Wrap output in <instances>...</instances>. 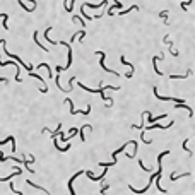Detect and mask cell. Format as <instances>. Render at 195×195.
<instances>
[{"label": "cell", "instance_id": "obj_29", "mask_svg": "<svg viewBox=\"0 0 195 195\" xmlns=\"http://www.w3.org/2000/svg\"><path fill=\"white\" fill-rule=\"evenodd\" d=\"M0 19H3V22H5V21L9 19V16L7 14H0Z\"/></svg>", "mask_w": 195, "mask_h": 195}, {"label": "cell", "instance_id": "obj_1", "mask_svg": "<svg viewBox=\"0 0 195 195\" xmlns=\"http://www.w3.org/2000/svg\"><path fill=\"white\" fill-rule=\"evenodd\" d=\"M152 93H154V98H157L159 101H175V103H178V104H185V101H183V99H178V98H170V96H161V94H159V91H157V86H154V87H152Z\"/></svg>", "mask_w": 195, "mask_h": 195}, {"label": "cell", "instance_id": "obj_15", "mask_svg": "<svg viewBox=\"0 0 195 195\" xmlns=\"http://www.w3.org/2000/svg\"><path fill=\"white\" fill-rule=\"evenodd\" d=\"M113 9H122V3H120V2H115V3L108 9V16H113Z\"/></svg>", "mask_w": 195, "mask_h": 195}, {"label": "cell", "instance_id": "obj_20", "mask_svg": "<svg viewBox=\"0 0 195 195\" xmlns=\"http://www.w3.org/2000/svg\"><path fill=\"white\" fill-rule=\"evenodd\" d=\"M117 164V161H110V163H99V166H103V168H110V166H115Z\"/></svg>", "mask_w": 195, "mask_h": 195}, {"label": "cell", "instance_id": "obj_13", "mask_svg": "<svg viewBox=\"0 0 195 195\" xmlns=\"http://www.w3.org/2000/svg\"><path fill=\"white\" fill-rule=\"evenodd\" d=\"M104 3H106V2H99V3H89V2H84L82 5H84V7H89V9H99V7H101V5H104Z\"/></svg>", "mask_w": 195, "mask_h": 195}, {"label": "cell", "instance_id": "obj_17", "mask_svg": "<svg viewBox=\"0 0 195 195\" xmlns=\"http://www.w3.org/2000/svg\"><path fill=\"white\" fill-rule=\"evenodd\" d=\"M159 17L164 19V24H166V26L170 24V22H168V10H161V12H159Z\"/></svg>", "mask_w": 195, "mask_h": 195}, {"label": "cell", "instance_id": "obj_14", "mask_svg": "<svg viewBox=\"0 0 195 195\" xmlns=\"http://www.w3.org/2000/svg\"><path fill=\"white\" fill-rule=\"evenodd\" d=\"M120 62H122V63H123V65H127V67H130V76H134V70H135V67H134V65H132V63H128V62H127V60H125V57H123V55H122V57H120Z\"/></svg>", "mask_w": 195, "mask_h": 195}, {"label": "cell", "instance_id": "obj_25", "mask_svg": "<svg viewBox=\"0 0 195 195\" xmlns=\"http://www.w3.org/2000/svg\"><path fill=\"white\" fill-rule=\"evenodd\" d=\"M139 164H140V168H142L144 171H147V173H149V171H152L151 168H147V166H144V164H142V159H139Z\"/></svg>", "mask_w": 195, "mask_h": 195}, {"label": "cell", "instance_id": "obj_11", "mask_svg": "<svg viewBox=\"0 0 195 195\" xmlns=\"http://www.w3.org/2000/svg\"><path fill=\"white\" fill-rule=\"evenodd\" d=\"M33 39H34V43L38 45L41 50H45V51H50V50H48V48H46L45 45H41V43H39V39H38V31H34V34H33Z\"/></svg>", "mask_w": 195, "mask_h": 195}, {"label": "cell", "instance_id": "obj_3", "mask_svg": "<svg viewBox=\"0 0 195 195\" xmlns=\"http://www.w3.org/2000/svg\"><path fill=\"white\" fill-rule=\"evenodd\" d=\"M106 173H108V171L104 170V171H103V173H101L99 176H96V175H93V171H84V175L87 176L89 180H93V181H101V180H103V178L106 176Z\"/></svg>", "mask_w": 195, "mask_h": 195}, {"label": "cell", "instance_id": "obj_21", "mask_svg": "<svg viewBox=\"0 0 195 195\" xmlns=\"http://www.w3.org/2000/svg\"><path fill=\"white\" fill-rule=\"evenodd\" d=\"M17 3H19V5L22 7V9H24V10H26V12H33V10H31V9H29V7H27V5H26L22 0H17Z\"/></svg>", "mask_w": 195, "mask_h": 195}, {"label": "cell", "instance_id": "obj_24", "mask_svg": "<svg viewBox=\"0 0 195 195\" xmlns=\"http://www.w3.org/2000/svg\"><path fill=\"white\" fill-rule=\"evenodd\" d=\"M80 14H82V16H84L87 21H93V17H91V16H86V7H84V5H82V9H80Z\"/></svg>", "mask_w": 195, "mask_h": 195}, {"label": "cell", "instance_id": "obj_23", "mask_svg": "<svg viewBox=\"0 0 195 195\" xmlns=\"http://www.w3.org/2000/svg\"><path fill=\"white\" fill-rule=\"evenodd\" d=\"M152 128H166V127H163V125H159V123H152L151 127H147L146 130H152Z\"/></svg>", "mask_w": 195, "mask_h": 195}, {"label": "cell", "instance_id": "obj_4", "mask_svg": "<svg viewBox=\"0 0 195 195\" xmlns=\"http://www.w3.org/2000/svg\"><path fill=\"white\" fill-rule=\"evenodd\" d=\"M144 115H146V117H149V118H147V120H149L151 123H157V122H159L161 118H168V115H166V113H164V115H159V117H154V115H152L151 111H146Z\"/></svg>", "mask_w": 195, "mask_h": 195}, {"label": "cell", "instance_id": "obj_2", "mask_svg": "<svg viewBox=\"0 0 195 195\" xmlns=\"http://www.w3.org/2000/svg\"><path fill=\"white\" fill-rule=\"evenodd\" d=\"M96 55H99V65H101V69L104 70V72H110V74H113V76H117L120 77V74H118L117 70H113V69H108L106 65H104V51H101V50H98Z\"/></svg>", "mask_w": 195, "mask_h": 195}, {"label": "cell", "instance_id": "obj_30", "mask_svg": "<svg viewBox=\"0 0 195 195\" xmlns=\"http://www.w3.org/2000/svg\"><path fill=\"white\" fill-rule=\"evenodd\" d=\"M39 91H41V93H43V94H46V93H48V87H41V89H39Z\"/></svg>", "mask_w": 195, "mask_h": 195}, {"label": "cell", "instance_id": "obj_16", "mask_svg": "<svg viewBox=\"0 0 195 195\" xmlns=\"http://www.w3.org/2000/svg\"><path fill=\"white\" fill-rule=\"evenodd\" d=\"M86 128H87V130H93V127H91V125H84L80 130H86ZM79 135H80V142H84V140H86V137H84V134H82V132H79Z\"/></svg>", "mask_w": 195, "mask_h": 195}, {"label": "cell", "instance_id": "obj_7", "mask_svg": "<svg viewBox=\"0 0 195 195\" xmlns=\"http://www.w3.org/2000/svg\"><path fill=\"white\" fill-rule=\"evenodd\" d=\"M157 60H164V55L161 53V55H157V57H152V65H154V72H156L157 76H163V72H161V70L157 69V63H156Z\"/></svg>", "mask_w": 195, "mask_h": 195}, {"label": "cell", "instance_id": "obj_8", "mask_svg": "<svg viewBox=\"0 0 195 195\" xmlns=\"http://www.w3.org/2000/svg\"><path fill=\"white\" fill-rule=\"evenodd\" d=\"M26 183H27L29 187H33V188H38V190H41V192H45V195H51L48 190H46V188H45V187H39V185H36V183H33L31 180H26Z\"/></svg>", "mask_w": 195, "mask_h": 195}, {"label": "cell", "instance_id": "obj_22", "mask_svg": "<svg viewBox=\"0 0 195 195\" xmlns=\"http://www.w3.org/2000/svg\"><path fill=\"white\" fill-rule=\"evenodd\" d=\"M108 188H110V185H108V183H104V185L101 187V190H99V194H101V195H104V194H106V192H108Z\"/></svg>", "mask_w": 195, "mask_h": 195}, {"label": "cell", "instance_id": "obj_9", "mask_svg": "<svg viewBox=\"0 0 195 195\" xmlns=\"http://www.w3.org/2000/svg\"><path fill=\"white\" fill-rule=\"evenodd\" d=\"M50 31H51V26H48V27L45 29V39H46V41H50L51 45H58V41H55V39H51L50 36H48V33H50Z\"/></svg>", "mask_w": 195, "mask_h": 195}, {"label": "cell", "instance_id": "obj_6", "mask_svg": "<svg viewBox=\"0 0 195 195\" xmlns=\"http://www.w3.org/2000/svg\"><path fill=\"white\" fill-rule=\"evenodd\" d=\"M21 173H22V171H21V168H17V166H16V168H14V173H10L9 176H0V181H9L10 178H14V176H19Z\"/></svg>", "mask_w": 195, "mask_h": 195}, {"label": "cell", "instance_id": "obj_12", "mask_svg": "<svg viewBox=\"0 0 195 195\" xmlns=\"http://www.w3.org/2000/svg\"><path fill=\"white\" fill-rule=\"evenodd\" d=\"M190 76H192V70L188 69L185 76H175V74H171V76H170V77H168V79H173V80H176V79H187V77H190Z\"/></svg>", "mask_w": 195, "mask_h": 195}, {"label": "cell", "instance_id": "obj_19", "mask_svg": "<svg viewBox=\"0 0 195 195\" xmlns=\"http://www.w3.org/2000/svg\"><path fill=\"white\" fill-rule=\"evenodd\" d=\"M130 10H140V9H139V5H132V7H130V9H127V10H122V12H120V16H125V14H128Z\"/></svg>", "mask_w": 195, "mask_h": 195}, {"label": "cell", "instance_id": "obj_5", "mask_svg": "<svg viewBox=\"0 0 195 195\" xmlns=\"http://www.w3.org/2000/svg\"><path fill=\"white\" fill-rule=\"evenodd\" d=\"M80 175H84V171H77L76 175L69 180V192H70V195H77V194H76V190H74V187H72V183H74V180H76L77 176H80Z\"/></svg>", "mask_w": 195, "mask_h": 195}, {"label": "cell", "instance_id": "obj_27", "mask_svg": "<svg viewBox=\"0 0 195 195\" xmlns=\"http://www.w3.org/2000/svg\"><path fill=\"white\" fill-rule=\"evenodd\" d=\"M72 19H74V21H77V22H80V24H82V26H86V22H84V21L80 19V17H79V16H74V17H72Z\"/></svg>", "mask_w": 195, "mask_h": 195}, {"label": "cell", "instance_id": "obj_31", "mask_svg": "<svg viewBox=\"0 0 195 195\" xmlns=\"http://www.w3.org/2000/svg\"><path fill=\"white\" fill-rule=\"evenodd\" d=\"M0 82H3V84H7V79H5V77H2V76H0Z\"/></svg>", "mask_w": 195, "mask_h": 195}, {"label": "cell", "instance_id": "obj_10", "mask_svg": "<svg viewBox=\"0 0 195 195\" xmlns=\"http://www.w3.org/2000/svg\"><path fill=\"white\" fill-rule=\"evenodd\" d=\"M183 176H192V173H173V175H170V180H171V181H175V180L183 178Z\"/></svg>", "mask_w": 195, "mask_h": 195}, {"label": "cell", "instance_id": "obj_28", "mask_svg": "<svg viewBox=\"0 0 195 195\" xmlns=\"http://www.w3.org/2000/svg\"><path fill=\"white\" fill-rule=\"evenodd\" d=\"M170 53H171L173 57H178V51H176L175 48H170Z\"/></svg>", "mask_w": 195, "mask_h": 195}, {"label": "cell", "instance_id": "obj_18", "mask_svg": "<svg viewBox=\"0 0 195 195\" xmlns=\"http://www.w3.org/2000/svg\"><path fill=\"white\" fill-rule=\"evenodd\" d=\"M187 144H188V139H185V140H183V146H181V147H183V149H185V151L188 152V156L192 157V156H194V152H192V151L188 149V146H187Z\"/></svg>", "mask_w": 195, "mask_h": 195}, {"label": "cell", "instance_id": "obj_26", "mask_svg": "<svg viewBox=\"0 0 195 195\" xmlns=\"http://www.w3.org/2000/svg\"><path fill=\"white\" fill-rule=\"evenodd\" d=\"M74 80H76V77L69 79V89H67V91H72V84H74Z\"/></svg>", "mask_w": 195, "mask_h": 195}]
</instances>
